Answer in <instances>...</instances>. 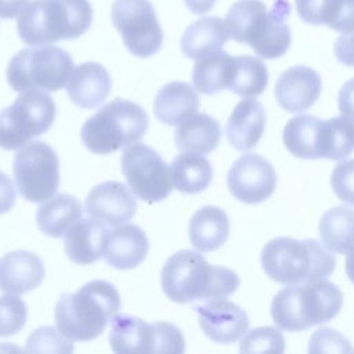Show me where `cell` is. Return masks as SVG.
I'll return each instance as SVG.
<instances>
[{
  "mask_svg": "<svg viewBox=\"0 0 354 354\" xmlns=\"http://www.w3.org/2000/svg\"><path fill=\"white\" fill-rule=\"evenodd\" d=\"M342 304V290L324 278L279 290L271 303V317L278 328L297 332L330 321Z\"/></svg>",
  "mask_w": 354,
  "mask_h": 354,
  "instance_id": "cell-6",
  "label": "cell"
},
{
  "mask_svg": "<svg viewBox=\"0 0 354 354\" xmlns=\"http://www.w3.org/2000/svg\"><path fill=\"white\" fill-rule=\"evenodd\" d=\"M195 310L203 333L216 343L236 342L248 330V314L232 301L212 299L202 306H196Z\"/></svg>",
  "mask_w": 354,
  "mask_h": 354,
  "instance_id": "cell-14",
  "label": "cell"
},
{
  "mask_svg": "<svg viewBox=\"0 0 354 354\" xmlns=\"http://www.w3.org/2000/svg\"><path fill=\"white\" fill-rule=\"evenodd\" d=\"M330 184L342 202L354 206V159L343 160L335 166Z\"/></svg>",
  "mask_w": 354,
  "mask_h": 354,
  "instance_id": "cell-39",
  "label": "cell"
},
{
  "mask_svg": "<svg viewBox=\"0 0 354 354\" xmlns=\"http://www.w3.org/2000/svg\"><path fill=\"white\" fill-rule=\"evenodd\" d=\"M163 293L174 303L203 299H224L239 286V277L231 268L212 266L198 252L184 249L171 254L162 267Z\"/></svg>",
  "mask_w": 354,
  "mask_h": 354,
  "instance_id": "cell-1",
  "label": "cell"
},
{
  "mask_svg": "<svg viewBox=\"0 0 354 354\" xmlns=\"http://www.w3.org/2000/svg\"><path fill=\"white\" fill-rule=\"evenodd\" d=\"M339 111L354 120V77L347 80L339 93Z\"/></svg>",
  "mask_w": 354,
  "mask_h": 354,
  "instance_id": "cell-44",
  "label": "cell"
},
{
  "mask_svg": "<svg viewBox=\"0 0 354 354\" xmlns=\"http://www.w3.org/2000/svg\"><path fill=\"white\" fill-rule=\"evenodd\" d=\"M189 241L199 252H213L221 248L230 235V221L225 212L216 206H205L194 213L188 225Z\"/></svg>",
  "mask_w": 354,
  "mask_h": 354,
  "instance_id": "cell-24",
  "label": "cell"
},
{
  "mask_svg": "<svg viewBox=\"0 0 354 354\" xmlns=\"http://www.w3.org/2000/svg\"><path fill=\"white\" fill-rule=\"evenodd\" d=\"M148 123V115L141 105L116 98L83 123L80 137L88 151L106 155L140 141Z\"/></svg>",
  "mask_w": 354,
  "mask_h": 354,
  "instance_id": "cell-7",
  "label": "cell"
},
{
  "mask_svg": "<svg viewBox=\"0 0 354 354\" xmlns=\"http://www.w3.org/2000/svg\"><path fill=\"white\" fill-rule=\"evenodd\" d=\"M111 17L131 54L147 58L160 50L163 30L149 0H115Z\"/></svg>",
  "mask_w": 354,
  "mask_h": 354,
  "instance_id": "cell-11",
  "label": "cell"
},
{
  "mask_svg": "<svg viewBox=\"0 0 354 354\" xmlns=\"http://www.w3.org/2000/svg\"><path fill=\"white\" fill-rule=\"evenodd\" d=\"M199 97L196 88L185 82L166 83L153 100V113L159 122L173 126L196 113Z\"/></svg>",
  "mask_w": 354,
  "mask_h": 354,
  "instance_id": "cell-22",
  "label": "cell"
},
{
  "mask_svg": "<svg viewBox=\"0 0 354 354\" xmlns=\"http://www.w3.org/2000/svg\"><path fill=\"white\" fill-rule=\"evenodd\" d=\"M112 80L104 65L100 62H83L71 73L66 83V93L71 101L86 109L101 105L111 93Z\"/></svg>",
  "mask_w": 354,
  "mask_h": 354,
  "instance_id": "cell-18",
  "label": "cell"
},
{
  "mask_svg": "<svg viewBox=\"0 0 354 354\" xmlns=\"http://www.w3.org/2000/svg\"><path fill=\"white\" fill-rule=\"evenodd\" d=\"M122 173L131 191L145 202L163 201L173 189L170 166L145 144L124 148L120 159Z\"/></svg>",
  "mask_w": 354,
  "mask_h": 354,
  "instance_id": "cell-12",
  "label": "cell"
},
{
  "mask_svg": "<svg viewBox=\"0 0 354 354\" xmlns=\"http://www.w3.org/2000/svg\"><path fill=\"white\" fill-rule=\"evenodd\" d=\"M170 174L174 188L183 194H198L209 187L213 177L212 163L195 152H183L173 159Z\"/></svg>",
  "mask_w": 354,
  "mask_h": 354,
  "instance_id": "cell-28",
  "label": "cell"
},
{
  "mask_svg": "<svg viewBox=\"0 0 354 354\" xmlns=\"http://www.w3.org/2000/svg\"><path fill=\"white\" fill-rule=\"evenodd\" d=\"M227 184L230 192L241 202L260 203L270 198L277 187V173L263 156L246 153L231 166Z\"/></svg>",
  "mask_w": 354,
  "mask_h": 354,
  "instance_id": "cell-13",
  "label": "cell"
},
{
  "mask_svg": "<svg viewBox=\"0 0 354 354\" xmlns=\"http://www.w3.org/2000/svg\"><path fill=\"white\" fill-rule=\"evenodd\" d=\"M41 259L28 250H15L0 257V290L24 295L36 289L44 279Z\"/></svg>",
  "mask_w": 354,
  "mask_h": 354,
  "instance_id": "cell-17",
  "label": "cell"
},
{
  "mask_svg": "<svg viewBox=\"0 0 354 354\" xmlns=\"http://www.w3.org/2000/svg\"><path fill=\"white\" fill-rule=\"evenodd\" d=\"M268 83V71L264 62L252 55L234 57L228 88L241 97H256Z\"/></svg>",
  "mask_w": 354,
  "mask_h": 354,
  "instance_id": "cell-33",
  "label": "cell"
},
{
  "mask_svg": "<svg viewBox=\"0 0 354 354\" xmlns=\"http://www.w3.org/2000/svg\"><path fill=\"white\" fill-rule=\"evenodd\" d=\"M29 0H0V17L1 18H15L25 8Z\"/></svg>",
  "mask_w": 354,
  "mask_h": 354,
  "instance_id": "cell-45",
  "label": "cell"
},
{
  "mask_svg": "<svg viewBox=\"0 0 354 354\" xmlns=\"http://www.w3.org/2000/svg\"><path fill=\"white\" fill-rule=\"evenodd\" d=\"M335 57L346 66H354V33L342 35L333 46Z\"/></svg>",
  "mask_w": 354,
  "mask_h": 354,
  "instance_id": "cell-42",
  "label": "cell"
},
{
  "mask_svg": "<svg viewBox=\"0 0 354 354\" xmlns=\"http://www.w3.org/2000/svg\"><path fill=\"white\" fill-rule=\"evenodd\" d=\"M88 0H33L17 18L21 40L29 46H46L77 39L91 26Z\"/></svg>",
  "mask_w": 354,
  "mask_h": 354,
  "instance_id": "cell-4",
  "label": "cell"
},
{
  "mask_svg": "<svg viewBox=\"0 0 354 354\" xmlns=\"http://www.w3.org/2000/svg\"><path fill=\"white\" fill-rule=\"evenodd\" d=\"M15 203V187L11 178L0 171V214L7 213Z\"/></svg>",
  "mask_w": 354,
  "mask_h": 354,
  "instance_id": "cell-43",
  "label": "cell"
},
{
  "mask_svg": "<svg viewBox=\"0 0 354 354\" xmlns=\"http://www.w3.org/2000/svg\"><path fill=\"white\" fill-rule=\"evenodd\" d=\"M346 274L348 279L354 283V248L347 253L346 259Z\"/></svg>",
  "mask_w": 354,
  "mask_h": 354,
  "instance_id": "cell-47",
  "label": "cell"
},
{
  "mask_svg": "<svg viewBox=\"0 0 354 354\" xmlns=\"http://www.w3.org/2000/svg\"><path fill=\"white\" fill-rule=\"evenodd\" d=\"M83 213L82 203L76 196L59 194L44 202L36 212L39 230L51 238H61L80 220Z\"/></svg>",
  "mask_w": 354,
  "mask_h": 354,
  "instance_id": "cell-27",
  "label": "cell"
},
{
  "mask_svg": "<svg viewBox=\"0 0 354 354\" xmlns=\"http://www.w3.org/2000/svg\"><path fill=\"white\" fill-rule=\"evenodd\" d=\"M216 1L217 0H184L187 8L198 15L209 12L214 7Z\"/></svg>",
  "mask_w": 354,
  "mask_h": 354,
  "instance_id": "cell-46",
  "label": "cell"
},
{
  "mask_svg": "<svg viewBox=\"0 0 354 354\" xmlns=\"http://www.w3.org/2000/svg\"><path fill=\"white\" fill-rule=\"evenodd\" d=\"M321 119L313 115L292 118L283 129V144L288 151L301 159H319Z\"/></svg>",
  "mask_w": 354,
  "mask_h": 354,
  "instance_id": "cell-31",
  "label": "cell"
},
{
  "mask_svg": "<svg viewBox=\"0 0 354 354\" xmlns=\"http://www.w3.org/2000/svg\"><path fill=\"white\" fill-rule=\"evenodd\" d=\"M326 25L344 35L354 33V0H333Z\"/></svg>",
  "mask_w": 354,
  "mask_h": 354,
  "instance_id": "cell-41",
  "label": "cell"
},
{
  "mask_svg": "<svg viewBox=\"0 0 354 354\" xmlns=\"http://www.w3.org/2000/svg\"><path fill=\"white\" fill-rule=\"evenodd\" d=\"M120 295L108 281H90L75 293H64L55 304L57 329L68 339L88 342L98 337L119 314Z\"/></svg>",
  "mask_w": 354,
  "mask_h": 354,
  "instance_id": "cell-2",
  "label": "cell"
},
{
  "mask_svg": "<svg viewBox=\"0 0 354 354\" xmlns=\"http://www.w3.org/2000/svg\"><path fill=\"white\" fill-rule=\"evenodd\" d=\"M266 274L283 285H299L324 279L336 267V259L315 239L278 236L268 241L261 250Z\"/></svg>",
  "mask_w": 354,
  "mask_h": 354,
  "instance_id": "cell-5",
  "label": "cell"
},
{
  "mask_svg": "<svg viewBox=\"0 0 354 354\" xmlns=\"http://www.w3.org/2000/svg\"><path fill=\"white\" fill-rule=\"evenodd\" d=\"M109 343L116 353H153L155 328L141 318L118 314L112 319Z\"/></svg>",
  "mask_w": 354,
  "mask_h": 354,
  "instance_id": "cell-26",
  "label": "cell"
},
{
  "mask_svg": "<svg viewBox=\"0 0 354 354\" xmlns=\"http://www.w3.org/2000/svg\"><path fill=\"white\" fill-rule=\"evenodd\" d=\"M241 353H283L282 333L272 326H260L246 332L239 344Z\"/></svg>",
  "mask_w": 354,
  "mask_h": 354,
  "instance_id": "cell-34",
  "label": "cell"
},
{
  "mask_svg": "<svg viewBox=\"0 0 354 354\" xmlns=\"http://www.w3.org/2000/svg\"><path fill=\"white\" fill-rule=\"evenodd\" d=\"M230 32L225 21L218 17H203L191 24L181 36V51L185 57L199 59L221 50Z\"/></svg>",
  "mask_w": 354,
  "mask_h": 354,
  "instance_id": "cell-23",
  "label": "cell"
},
{
  "mask_svg": "<svg viewBox=\"0 0 354 354\" xmlns=\"http://www.w3.org/2000/svg\"><path fill=\"white\" fill-rule=\"evenodd\" d=\"M55 119L54 100L40 90H28L0 111V148L11 151L44 134Z\"/></svg>",
  "mask_w": 354,
  "mask_h": 354,
  "instance_id": "cell-9",
  "label": "cell"
},
{
  "mask_svg": "<svg viewBox=\"0 0 354 354\" xmlns=\"http://www.w3.org/2000/svg\"><path fill=\"white\" fill-rule=\"evenodd\" d=\"M266 112L263 105L253 97L236 104L228 118L225 134L230 144L239 151L252 149L263 136Z\"/></svg>",
  "mask_w": 354,
  "mask_h": 354,
  "instance_id": "cell-21",
  "label": "cell"
},
{
  "mask_svg": "<svg viewBox=\"0 0 354 354\" xmlns=\"http://www.w3.org/2000/svg\"><path fill=\"white\" fill-rule=\"evenodd\" d=\"M308 351L313 354L319 353H354L350 342L332 328H321L315 330L310 339Z\"/></svg>",
  "mask_w": 354,
  "mask_h": 354,
  "instance_id": "cell-37",
  "label": "cell"
},
{
  "mask_svg": "<svg viewBox=\"0 0 354 354\" xmlns=\"http://www.w3.org/2000/svg\"><path fill=\"white\" fill-rule=\"evenodd\" d=\"M84 209L90 217L104 224L122 225L134 217L137 202L124 184L105 181L91 188Z\"/></svg>",
  "mask_w": 354,
  "mask_h": 354,
  "instance_id": "cell-15",
  "label": "cell"
},
{
  "mask_svg": "<svg viewBox=\"0 0 354 354\" xmlns=\"http://www.w3.org/2000/svg\"><path fill=\"white\" fill-rule=\"evenodd\" d=\"M289 10L286 1L268 10L261 0H238L228 10L225 24L235 41L249 44L261 58L274 59L290 46V29L285 21Z\"/></svg>",
  "mask_w": 354,
  "mask_h": 354,
  "instance_id": "cell-3",
  "label": "cell"
},
{
  "mask_svg": "<svg viewBox=\"0 0 354 354\" xmlns=\"http://www.w3.org/2000/svg\"><path fill=\"white\" fill-rule=\"evenodd\" d=\"M321 94V76L308 66H292L281 73L275 84V98L288 112H303Z\"/></svg>",
  "mask_w": 354,
  "mask_h": 354,
  "instance_id": "cell-16",
  "label": "cell"
},
{
  "mask_svg": "<svg viewBox=\"0 0 354 354\" xmlns=\"http://www.w3.org/2000/svg\"><path fill=\"white\" fill-rule=\"evenodd\" d=\"M149 242L138 225L124 224L108 231L105 261L118 270H130L144 261Z\"/></svg>",
  "mask_w": 354,
  "mask_h": 354,
  "instance_id": "cell-20",
  "label": "cell"
},
{
  "mask_svg": "<svg viewBox=\"0 0 354 354\" xmlns=\"http://www.w3.org/2000/svg\"><path fill=\"white\" fill-rule=\"evenodd\" d=\"M73 72L71 54L55 46H39L17 53L7 66V82L15 91L62 88Z\"/></svg>",
  "mask_w": 354,
  "mask_h": 354,
  "instance_id": "cell-8",
  "label": "cell"
},
{
  "mask_svg": "<svg viewBox=\"0 0 354 354\" xmlns=\"http://www.w3.org/2000/svg\"><path fill=\"white\" fill-rule=\"evenodd\" d=\"M232 65L234 57L221 50L199 58L192 71L194 87L202 94H214L228 88Z\"/></svg>",
  "mask_w": 354,
  "mask_h": 354,
  "instance_id": "cell-29",
  "label": "cell"
},
{
  "mask_svg": "<svg viewBox=\"0 0 354 354\" xmlns=\"http://www.w3.org/2000/svg\"><path fill=\"white\" fill-rule=\"evenodd\" d=\"M221 127L207 113H195L178 124L174 131V142L181 152L206 155L220 142Z\"/></svg>",
  "mask_w": 354,
  "mask_h": 354,
  "instance_id": "cell-25",
  "label": "cell"
},
{
  "mask_svg": "<svg viewBox=\"0 0 354 354\" xmlns=\"http://www.w3.org/2000/svg\"><path fill=\"white\" fill-rule=\"evenodd\" d=\"M354 151V120L342 115L321 120L319 156L330 160L347 158Z\"/></svg>",
  "mask_w": 354,
  "mask_h": 354,
  "instance_id": "cell-32",
  "label": "cell"
},
{
  "mask_svg": "<svg viewBox=\"0 0 354 354\" xmlns=\"http://www.w3.org/2000/svg\"><path fill=\"white\" fill-rule=\"evenodd\" d=\"M155 348L153 353L180 354L185 350V340L181 330L170 322H153Z\"/></svg>",
  "mask_w": 354,
  "mask_h": 354,
  "instance_id": "cell-38",
  "label": "cell"
},
{
  "mask_svg": "<svg viewBox=\"0 0 354 354\" xmlns=\"http://www.w3.org/2000/svg\"><path fill=\"white\" fill-rule=\"evenodd\" d=\"M25 350L29 353H72L73 343L51 326H40L26 339Z\"/></svg>",
  "mask_w": 354,
  "mask_h": 354,
  "instance_id": "cell-35",
  "label": "cell"
},
{
  "mask_svg": "<svg viewBox=\"0 0 354 354\" xmlns=\"http://www.w3.org/2000/svg\"><path fill=\"white\" fill-rule=\"evenodd\" d=\"M64 249L69 260L76 264H91L100 260L106 248L108 230L95 218L76 221L64 235Z\"/></svg>",
  "mask_w": 354,
  "mask_h": 354,
  "instance_id": "cell-19",
  "label": "cell"
},
{
  "mask_svg": "<svg viewBox=\"0 0 354 354\" xmlns=\"http://www.w3.org/2000/svg\"><path fill=\"white\" fill-rule=\"evenodd\" d=\"M12 173L19 194L30 202L53 198L59 185L58 156L43 141L28 142L15 153Z\"/></svg>",
  "mask_w": 354,
  "mask_h": 354,
  "instance_id": "cell-10",
  "label": "cell"
},
{
  "mask_svg": "<svg viewBox=\"0 0 354 354\" xmlns=\"http://www.w3.org/2000/svg\"><path fill=\"white\" fill-rule=\"evenodd\" d=\"M296 10L307 24L326 25L329 21L333 0H295Z\"/></svg>",
  "mask_w": 354,
  "mask_h": 354,
  "instance_id": "cell-40",
  "label": "cell"
},
{
  "mask_svg": "<svg viewBox=\"0 0 354 354\" xmlns=\"http://www.w3.org/2000/svg\"><path fill=\"white\" fill-rule=\"evenodd\" d=\"M28 318V308L17 295L0 296V336H12L22 330Z\"/></svg>",
  "mask_w": 354,
  "mask_h": 354,
  "instance_id": "cell-36",
  "label": "cell"
},
{
  "mask_svg": "<svg viewBox=\"0 0 354 354\" xmlns=\"http://www.w3.org/2000/svg\"><path fill=\"white\" fill-rule=\"evenodd\" d=\"M319 236L325 248L333 253H348L354 248V210L336 206L319 220Z\"/></svg>",
  "mask_w": 354,
  "mask_h": 354,
  "instance_id": "cell-30",
  "label": "cell"
}]
</instances>
